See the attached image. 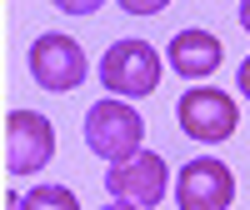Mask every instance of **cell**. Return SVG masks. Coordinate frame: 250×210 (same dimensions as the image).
Wrapping results in <instances>:
<instances>
[{
  "label": "cell",
  "mask_w": 250,
  "mask_h": 210,
  "mask_svg": "<svg viewBox=\"0 0 250 210\" xmlns=\"http://www.w3.org/2000/svg\"><path fill=\"white\" fill-rule=\"evenodd\" d=\"M5 210H80L75 190H65V185H30L25 195H5Z\"/></svg>",
  "instance_id": "9"
},
{
  "label": "cell",
  "mask_w": 250,
  "mask_h": 210,
  "mask_svg": "<svg viewBox=\"0 0 250 210\" xmlns=\"http://www.w3.org/2000/svg\"><path fill=\"white\" fill-rule=\"evenodd\" d=\"M230 200H235V175L225 160L200 155L190 165H180V180H175L180 210H230Z\"/></svg>",
  "instance_id": "7"
},
{
  "label": "cell",
  "mask_w": 250,
  "mask_h": 210,
  "mask_svg": "<svg viewBox=\"0 0 250 210\" xmlns=\"http://www.w3.org/2000/svg\"><path fill=\"white\" fill-rule=\"evenodd\" d=\"M165 55H170V65H175L185 80H205L210 70H220L225 45H220V35L190 25V30H175V40H170V50H165Z\"/></svg>",
  "instance_id": "8"
},
{
  "label": "cell",
  "mask_w": 250,
  "mask_h": 210,
  "mask_svg": "<svg viewBox=\"0 0 250 210\" xmlns=\"http://www.w3.org/2000/svg\"><path fill=\"white\" fill-rule=\"evenodd\" d=\"M100 210H140V205H125V200H115V205H100Z\"/></svg>",
  "instance_id": "14"
},
{
  "label": "cell",
  "mask_w": 250,
  "mask_h": 210,
  "mask_svg": "<svg viewBox=\"0 0 250 210\" xmlns=\"http://www.w3.org/2000/svg\"><path fill=\"white\" fill-rule=\"evenodd\" d=\"M175 120H180V130L190 135V140H200V145H220V140L235 135L240 110H235V100L225 95V90H215V85H195V90L180 95Z\"/></svg>",
  "instance_id": "4"
},
{
  "label": "cell",
  "mask_w": 250,
  "mask_h": 210,
  "mask_svg": "<svg viewBox=\"0 0 250 210\" xmlns=\"http://www.w3.org/2000/svg\"><path fill=\"white\" fill-rule=\"evenodd\" d=\"M165 5H170V0H120L125 15H160Z\"/></svg>",
  "instance_id": "10"
},
{
  "label": "cell",
  "mask_w": 250,
  "mask_h": 210,
  "mask_svg": "<svg viewBox=\"0 0 250 210\" xmlns=\"http://www.w3.org/2000/svg\"><path fill=\"white\" fill-rule=\"evenodd\" d=\"M140 140H145V120L130 100H120V95H105V100H95L90 105V115H85V145L100 155V160H130L140 155Z\"/></svg>",
  "instance_id": "1"
},
{
  "label": "cell",
  "mask_w": 250,
  "mask_h": 210,
  "mask_svg": "<svg viewBox=\"0 0 250 210\" xmlns=\"http://www.w3.org/2000/svg\"><path fill=\"white\" fill-rule=\"evenodd\" d=\"M105 190L125 205H140V210H155L165 200V190H170V170H165V160L155 150H140L130 160H120L110 165V175H105Z\"/></svg>",
  "instance_id": "6"
},
{
  "label": "cell",
  "mask_w": 250,
  "mask_h": 210,
  "mask_svg": "<svg viewBox=\"0 0 250 210\" xmlns=\"http://www.w3.org/2000/svg\"><path fill=\"white\" fill-rule=\"evenodd\" d=\"M25 60H30V80L40 90H50V95H65V90H75L80 80L90 75V60H85V50H80V40L60 35V30L40 35Z\"/></svg>",
  "instance_id": "3"
},
{
  "label": "cell",
  "mask_w": 250,
  "mask_h": 210,
  "mask_svg": "<svg viewBox=\"0 0 250 210\" xmlns=\"http://www.w3.org/2000/svg\"><path fill=\"white\" fill-rule=\"evenodd\" d=\"M240 95H250V55L240 60Z\"/></svg>",
  "instance_id": "12"
},
{
  "label": "cell",
  "mask_w": 250,
  "mask_h": 210,
  "mask_svg": "<svg viewBox=\"0 0 250 210\" xmlns=\"http://www.w3.org/2000/svg\"><path fill=\"white\" fill-rule=\"evenodd\" d=\"M240 25L250 30V0H240Z\"/></svg>",
  "instance_id": "13"
},
{
  "label": "cell",
  "mask_w": 250,
  "mask_h": 210,
  "mask_svg": "<svg viewBox=\"0 0 250 210\" xmlns=\"http://www.w3.org/2000/svg\"><path fill=\"white\" fill-rule=\"evenodd\" d=\"M55 155V125L40 110H10L5 115V170L10 175H40Z\"/></svg>",
  "instance_id": "5"
},
{
  "label": "cell",
  "mask_w": 250,
  "mask_h": 210,
  "mask_svg": "<svg viewBox=\"0 0 250 210\" xmlns=\"http://www.w3.org/2000/svg\"><path fill=\"white\" fill-rule=\"evenodd\" d=\"M50 5H55V10H65V15H95L105 0H50Z\"/></svg>",
  "instance_id": "11"
},
{
  "label": "cell",
  "mask_w": 250,
  "mask_h": 210,
  "mask_svg": "<svg viewBox=\"0 0 250 210\" xmlns=\"http://www.w3.org/2000/svg\"><path fill=\"white\" fill-rule=\"evenodd\" d=\"M100 85L120 100H140L155 95L160 85V55L145 40H115V45L100 55Z\"/></svg>",
  "instance_id": "2"
}]
</instances>
